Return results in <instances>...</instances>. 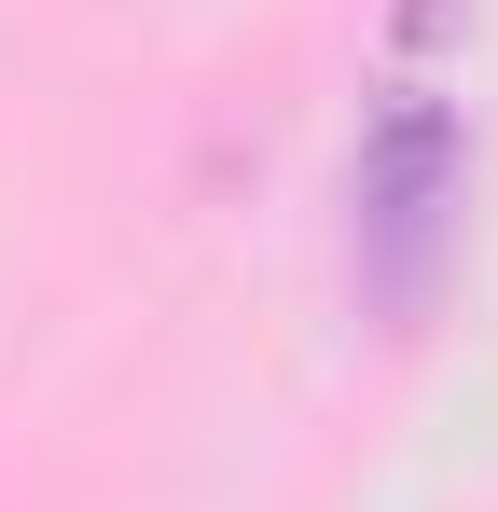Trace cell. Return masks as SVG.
<instances>
[{"mask_svg": "<svg viewBox=\"0 0 498 512\" xmlns=\"http://www.w3.org/2000/svg\"><path fill=\"white\" fill-rule=\"evenodd\" d=\"M457 194H471V125L443 97H388L360 125V167H346V250H360V291L415 319L429 277L457 250Z\"/></svg>", "mask_w": 498, "mask_h": 512, "instance_id": "6da1fadb", "label": "cell"}]
</instances>
